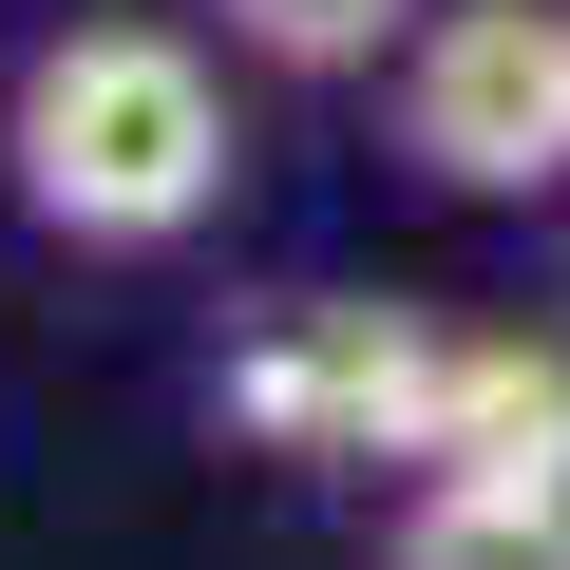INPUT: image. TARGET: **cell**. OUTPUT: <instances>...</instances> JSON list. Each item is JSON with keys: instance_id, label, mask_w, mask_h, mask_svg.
<instances>
[{"instance_id": "obj_1", "label": "cell", "mask_w": 570, "mask_h": 570, "mask_svg": "<svg viewBox=\"0 0 570 570\" xmlns=\"http://www.w3.org/2000/svg\"><path fill=\"white\" fill-rule=\"evenodd\" d=\"M247 115H228V39L209 20H58L0 77V190L77 266H153L228 209Z\"/></svg>"}, {"instance_id": "obj_4", "label": "cell", "mask_w": 570, "mask_h": 570, "mask_svg": "<svg viewBox=\"0 0 570 570\" xmlns=\"http://www.w3.org/2000/svg\"><path fill=\"white\" fill-rule=\"evenodd\" d=\"M419 475H494V494H570V343H551V324H456Z\"/></svg>"}, {"instance_id": "obj_3", "label": "cell", "mask_w": 570, "mask_h": 570, "mask_svg": "<svg viewBox=\"0 0 570 570\" xmlns=\"http://www.w3.org/2000/svg\"><path fill=\"white\" fill-rule=\"evenodd\" d=\"M381 115H400V171L456 209L570 190V0H438L381 58Z\"/></svg>"}, {"instance_id": "obj_2", "label": "cell", "mask_w": 570, "mask_h": 570, "mask_svg": "<svg viewBox=\"0 0 570 570\" xmlns=\"http://www.w3.org/2000/svg\"><path fill=\"white\" fill-rule=\"evenodd\" d=\"M438 362H456V324H419L400 285H285L209 343V419L285 475H419Z\"/></svg>"}, {"instance_id": "obj_6", "label": "cell", "mask_w": 570, "mask_h": 570, "mask_svg": "<svg viewBox=\"0 0 570 570\" xmlns=\"http://www.w3.org/2000/svg\"><path fill=\"white\" fill-rule=\"evenodd\" d=\"M190 20H209L228 58H266V77H381L438 0H190Z\"/></svg>"}, {"instance_id": "obj_5", "label": "cell", "mask_w": 570, "mask_h": 570, "mask_svg": "<svg viewBox=\"0 0 570 570\" xmlns=\"http://www.w3.org/2000/svg\"><path fill=\"white\" fill-rule=\"evenodd\" d=\"M381 570H570V494H494V475H400Z\"/></svg>"}]
</instances>
